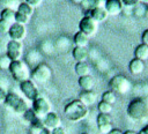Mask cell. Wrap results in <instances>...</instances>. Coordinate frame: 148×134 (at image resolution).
<instances>
[{"label":"cell","mask_w":148,"mask_h":134,"mask_svg":"<svg viewBox=\"0 0 148 134\" xmlns=\"http://www.w3.org/2000/svg\"><path fill=\"white\" fill-rule=\"evenodd\" d=\"M127 116L135 121H143L148 119V98H133L127 105Z\"/></svg>","instance_id":"6da1fadb"},{"label":"cell","mask_w":148,"mask_h":134,"mask_svg":"<svg viewBox=\"0 0 148 134\" xmlns=\"http://www.w3.org/2000/svg\"><path fill=\"white\" fill-rule=\"evenodd\" d=\"M64 113H65V117L69 120V121H73V122H77V121H81L83 120L88 113H89V110H88V106H86L79 98L77 99H73L71 102H68L65 107H64Z\"/></svg>","instance_id":"7a4b0ae2"},{"label":"cell","mask_w":148,"mask_h":134,"mask_svg":"<svg viewBox=\"0 0 148 134\" xmlns=\"http://www.w3.org/2000/svg\"><path fill=\"white\" fill-rule=\"evenodd\" d=\"M8 70L12 75V77L16 82H22V81L29 80L30 76H31V70L29 69L28 65L24 61H22L21 59L12 61Z\"/></svg>","instance_id":"3957f363"},{"label":"cell","mask_w":148,"mask_h":134,"mask_svg":"<svg viewBox=\"0 0 148 134\" xmlns=\"http://www.w3.org/2000/svg\"><path fill=\"white\" fill-rule=\"evenodd\" d=\"M109 87L110 90H112L116 94H121L125 95L131 90V82L130 80L124 76V75H114L113 77H111V80L109 81Z\"/></svg>","instance_id":"277c9868"},{"label":"cell","mask_w":148,"mask_h":134,"mask_svg":"<svg viewBox=\"0 0 148 134\" xmlns=\"http://www.w3.org/2000/svg\"><path fill=\"white\" fill-rule=\"evenodd\" d=\"M52 76V70L49 65L46 64H38L32 70H31V79L34 82L37 83H45L47 82Z\"/></svg>","instance_id":"5b68a950"},{"label":"cell","mask_w":148,"mask_h":134,"mask_svg":"<svg viewBox=\"0 0 148 134\" xmlns=\"http://www.w3.org/2000/svg\"><path fill=\"white\" fill-rule=\"evenodd\" d=\"M31 109L36 113L37 118L43 119L49 112H51V104L49 103V100L45 97L39 96V97H37L36 99L32 100Z\"/></svg>","instance_id":"8992f818"},{"label":"cell","mask_w":148,"mask_h":134,"mask_svg":"<svg viewBox=\"0 0 148 134\" xmlns=\"http://www.w3.org/2000/svg\"><path fill=\"white\" fill-rule=\"evenodd\" d=\"M97 29H98V23L95 20H92L89 15H84L79 22V30L86 34L88 37L94 36L97 32Z\"/></svg>","instance_id":"52a82bcc"},{"label":"cell","mask_w":148,"mask_h":134,"mask_svg":"<svg viewBox=\"0 0 148 134\" xmlns=\"http://www.w3.org/2000/svg\"><path fill=\"white\" fill-rule=\"evenodd\" d=\"M20 90L21 92L25 96V98H28L29 100H34L36 99L37 97H39V91L37 89V87L35 85L34 81L32 80H25V81H22L20 82Z\"/></svg>","instance_id":"ba28073f"},{"label":"cell","mask_w":148,"mask_h":134,"mask_svg":"<svg viewBox=\"0 0 148 134\" xmlns=\"http://www.w3.org/2000/svg\"><path fill=\"white\" fill-rule=\"evenodd\" d=\"M22 44L17 40H9L6 45V55L12 60H20L22 57Z\"/></svg>","instance_id":"9c48e42d"},{"label":"cell","mask_w":148,"mask_h":134,"mask_svg":"<svg viewBox=\"0 0 148 134\" xmlns=\"http://www.w3.org/2000/svg\"><path fill=\"white\" fill-rule=\"evenodd\" d=\"M97 122V128L101 134H108L113 127H112V119L110 114L105 113H99L96 118Z\"/></svg>","instance_id":"30bf717a"},{"label":"cell","mask_w":148,"mask_h":134,"mask_svg":"<svg viewBox=\"0 0 148 134\" xmlns=\"http://www.w3.org/2000/svg\"><path fill=\"white\" fill-rule=\"evenodd\" d=\"M9 36V38L12 40H17V42H21L25 38V35H27V29H25V25H22V24H18V23H13L9 28V31L7 34Z\"/></svg>","instance_id":"8fae6325"},{"label":"cell","mask_w":148,"mask_h":134,"mask_svg":"<svg viewBox=\"0 0 148 134\" xmlns=\"http://www.w3.org/2000/svg\"><path fill=\"white\" fill-rule=\"evenodd\" d=\"M42 120H43L44 127L47 128V129H50V131H52V129L61 126V119H60L59 114L56 113V112H53V111L49 112Z\"/></svg>","instance_id":"7c38bea8"},{"label":"cell","mask_w":148,"mask_h":134,"mask_svg":"<svg viewBox=\"0 0 148 134\" xmlns=\"http://www.w3.org/2000/svg\"><path fill=\"white\" fill-rule=\"evenodd\" d=\"M104 8H105L108 15L117 16L123 12L124 5H123L121 0H105Z\"/></svg>","instance_id":"4fadbf2b"},{"label":"cell","mask_w":148,"mask_h":134,"mask_svg":"<svg viewBox=\"0 0 148 134\" xmlns=\"http://www.w3.org/2000/svg\"><path fill=\"white\" fill-rule=\"evenodd\" d=\"M86 15H89V16H90L92 20H95L97 23L104 22V21L108 18V16H109L104 7H96V8H92V9H90V10H88Z\"/></svg>","instance_id":"5bb4252c"},{"label":"cell","mask_w":148,"mask_h":134,"mask_svg":"<svg viewBox=\"0 0 148 134\" xmlns=\"http://www.w3.org/2000/svg\"><path fill=\"white\" fill-rule=\"evenodd\" d=\"M88 49L87 47H81V46H74L72 50V57L76 62H82L86 61L88 58Z\"/></svg>","instance_id":"9a60e30c"},{"label":"cell","mask_w":148,"mask_h":134,"mask_svg":"<svg viewBox=\"0 0 148 134\" xmlns=\"http://www.w3.org/2000/svg\"><path fill=\"white\" fill-rule=\"evenodd\" d=\"M79 99L86 105V106H90L92 104L96 103L97 100V95L95 91L92 90H88V91H82L79 95Z\"/></svg>","instance_id":"2e32d148"},{"label":"cell","mask_w":148,"mask_h":134,"mask_svg":"<svg viewBox=\"0 0 148 134\" xmlns=\"http://www.w3.org/2000/svg\"><path fill=\"white\" fill-rule=\"evenodd\" d=\"M77 83H79V87L82 89V91H88V90H92L95 85V80L91 75H84L79 77Z\"/></svg>","instance_id":"e0dca14e"},{"label":"cell","mask_w":148,"mask_h":134,"mask_svg":"<svg viewBox=\"0 0 148 134\" xmlns=\"http://www.w3.org/2000/svg\"><path fill=\"white\" fill-rule=\"evenodd\" d=\"M145 61H142V60H140V59H138V58H133L131 61H130V64H128V69H130V72L132 73V74H134V75H138V74H141L142 72H143V69H145V64H143Z\"/></svg>","instance_id":"ac0fdd59"},{"label":"cell","mask_w":148,"mask_h":134,"mask_svg":"<svg viewBox=\"0 0 148 134\" xmlns=\"http://www.w3.org/2000/svg\"><path fill=\"white\" fill-rule=\"evenodd\" d=\"M73 42L75 44V46H81V47H87V45L89 44V37L83 34L82 31H76L73 36Z\"/></svg>","instance_id":"d6986e66"},{"label":"cell","mask_w":148,"mask_h":134,"mask_svg":"<svg viewBox=\"0 0 148 134\" xmlns=\"http://www.w3.org/2000/svg\"><path fill=\"white\" fill-rule=\"evenodd\" d=\"M20 99H21V97H20L17 94H15V92H13V91H9V92H7V95H6V98H5L3 104H5L8 109H12V110H13V107L18 103Z\"/></svg>","instance_id":"ffe728a7"},{"label":"cell","mask_w":148,"mask_h":134,"mask_svg":"<svg viewBox=\"0 0 148 134\" xmlns=\"http://www.w3.org/2000/svg\"><path fill=\"white\" fill-rule=\"evenodd\" d=\"M134 58H138L142 61H146L148 59V45L140 44L134 50Z\"/></svg>","instance_id":"44dd1931"},{"label":"cell","mask_w":148,"mask_h":134,"mask_svg":"<svg viewBox=\"0 0 148 134\" xmlns=\"http://www.w3.org/2000/svg\"><path fill=\"white\" fill-rule=\"evenodd\" d=\"M74 70L79 75V77L80 76H84V75H90V66L86 61L76 62L75 66H74Z\"/></svg>","instance_id":"7402d4cb"},{"label":"cell","mask_w":148,"mask_h":134,"mask_svg":"<svg viewBox=\"0 0 148 134\" xmlns=\"http://www.w3.org/2000/svg\"><path fill=\"white\" fill-rule=\"evenodd\" d=\"M15 13L16 10L15 9H12V8H3L0 13V18L7 21L8 23L13 24L15 23Z\"/></svg>","instance_id":"603a6c76"},{"label":"cell","mask_w":148,"mask_h":134,"mask_svg":"<svg viewBox=\"0 0 148 134\" xmlns=\"http://www.w3.org/2000/svg\"><path fill=\"white\" fill-rule=\"evenodd\" d=\"M104 5H105V0H83L81 3V6L87 12L96 7H104Z\"/></svg>","instance_id":"cb8c5ba5"},{"label":"cell","mask_w":148,"mask_h":134,"mask_svg":"<svg viewBox=\"0 0 148 134\" xmlns=\"http://www.w3.org/2000/svg\"><path fill=\"white\" fill-rule=\"evenodd\" d=\"M16 12H18L28 17H31V15L34 14V7H31L30 5H28L27 2L23 1V2H20V5L16 8Z\"/></svg>","instance_id":"d4e9b609"},{"label":"cell","mask_w":148,"mask_h":134,"mask_svg":"<svg viewBox=\"0 0 148 134\" xmlns=\"http://www.w3.org/2000/svg\"><path fill=\"white\" fill-rule=\"evenodd\" d=\"M30 134H40L42 129L44 128V125H43V120L39 119V118H36L30 125Z\"/></svg>","instance_id":"484cf974"},{"label":"cell","mask_w":148,"mask_h":134,"mask_svg":"<svg viewBox=\"0 0 148 134\" xmlns=\"http://www.w3.org/2000/svg\"><path fill=\"white\" fill-rule=\"evenodd\" d=\"M28 109H29V107H28L27 102H25L23 98H21V99L18 100V103L13 107V112L16 113V114H18V116H22Z\"/></svg>","instance_id":"4316f807"},{"label":"cell","mask_w":148,"mask_h":134,"mask_svg":"<svg viewBox=\"0 0 148 134\" xmlns=\"http://www.w3.org/2000/svg\"><path fill=\"white\" fill-rule=\"evenodd\" d=\"M102 100L105 102V103H109L111 105H113L117 100V96H116V92H113L112 90H108V91H104L102 94Z\"/></svg>","instance_id":"83f0119b"},{"label":"cell","mask_w":148,"mask_h":134,"mask_svg":"<svg viewBox=\"0 0 148 134\" xmlns=\"http://www.w3.org/2000/svg\"><path fill=\"white\" fill-rule=\"evenodd\" d=\"M97 110L99 111V113H105V114H110L112 112V105L109 103H105L103 100H101L97 104Z\"/></svg>","instance_id":"f1b7e54d"},{"label":"cell","mask_w":148,"mask_h":134,"mask_svg":"<svg viewBox=\"0 0 148 134\" xmlns=\"http://www.w3.org/2000/svg\"><path fill=\"white\" fill-rule=\"evenodd\" d=\"M36 118H37V116H36V113L34 112L32 109H28V110L22 114V119H23L28 125H30Z\"/></svg>","instance_id":"f546056e"},{"label":"cell","mask_w":148,"mask_h":134,"mask_svg":"<svg viewBox=\"0 0 148 134\" xmlns=\"http://www.w3.org/2000/svg\"><path fill=\"white\" fill-rule=\"evenodd\" d=\"M146 7L142 5V3H138V5H135L134 6V8H133V14H134V16H136V17H142L145 14H146Z\"/></svg>","instance_id":"4dcf8cb0"},{"label":"cell","mask_w":148,"mask_h":134,"mask_svg":"<svg viewBox=\"0 0 148 134\" xmlns=\"http://www.w3.org/2000/svg\"><path fill=\"white\" fill-rule=\"evenodd\" d=\"M29 20H30V17H28V16H25V15H23V14L18 13V12H16V13H15V23H18V24L25 25V24L29 22Z\"/></svg>","instance_id":"1f68e13d"},{"label":"cell","mask_w":148,"mask_h":134,"mask_svg":"<svg viewBox=\"0 0 148 134\" xmlns=\"http://www.w3.org/2000/svg\"><path fill=\"white\" fill-rule=\"evenodd\" d=\"M10 62H12V60L7 55H1L0 57V69H3V70L9 69Z\"/></svg>","instance_id":"d6a6232c"},{"label":"cell","mask_w":148,"mask_h":134,"mask_svg":"<svg viewBox=\"0 0 148 134\" xmlns=\"http://www.w3.org/2000/svg\"><path fill=\"white\" fill-rule=\"evenodd\" d=\"M0 2L5 6V8H17V6L20 5L18 0H0Z\"/></svg>","instance_id":"836d02e7"},{"label":"cell","mask_w":148,"mask_h":134,"mask_svg":"<svg viewBox=\"0 0 148 134\" xmlns=\"http://www.w3.org/2000/svg\"><path fill=\"white\" fill-rule=\"evenodd\" d=\"M10 25H12L10 23H8L7 21L0 18V34H1V35H3V34H8Z\"/></svg>","instance_id":"e575fe53"},{"label":"cell","mask_w":148,"mask_h":134,"mask_svg":"<svg viewBox=\"0 0 148 134\" xmlns=\"http://www.w3.org/2000/svg\"><path fill=\"white\" fill-rule=\"evenodd\" d=\"M121 2L126 7H134L135 5H138L140 2V0H121Z\"/></svg>","instance_id":"d590c367"},{"label":"cell","mask_w":148,"mask_h":134,"mask_svg":"<svg viewBox=\"0 0 148 134\" xmlns=\"http://www.w3.org/2000/svg\"><path fill=\"white\" fill-rule=\"evenodd\" d=\"M43 0H24V2H27L28 5H30L31 7H38L40 3H42Z\"/></svg>","instance_id":"8d00e7d4"},{"label":"cell","mask_w":148,"mask_h":134,"mask_svg":"<svg viewBox=\"0 0 148 134\" xmlns=\"http://www.w3.org/2000/svg\"><path fill=\"white\" fill-rule=\"evenodd\" d=\"M51 134H67V133H66V131H65V128H64V127L59 126V127H57V128L52 129V131H51Z\"/></svg>","instance_id":"74e56055"},{"label":"cell","mask_w":148,"mask_h":134,"mask_svg":"<svg viewBox=\"0 0 148 134\" xmlns=\"http://www.w3.org/2000/svg\"><path fill=\"white\" fill-rule=\"evenodd\" d=\"M141 39H142V44H146V45H148V29H147V30H145V31L142 32Z\"/></svg>","instance_id":"f35d334b"},{"label":"cell","mask_w":148,"mask_h":134,"mask_svg":"<svg viewBox=\"0 0 148 134\" xmlns=\"http://www.w3.org/2000/svg\"><path fill=\"white\" fill-rule=\"evenodd\" d=\"M6 95H7V91H6V90H5V89H3L2 87H0V104L5 102Z\"/></svg>","instance_id":"ab89813d"},{"label":"cell","mask_w":148,"mask_h":134,"mask_svg":"<svg viewBox=\"0 0 148 134\" xmlns=\"http://www.w3.org/2000/svg\"><path fill=\"white\" fill-rule=\"evenodd\" d=\"M108 134H123V132L120 129H118V128H112Z\"/></svg>","instance_id":"60d3db41"},{"label":"cell","mask_w":148,"mask_h":134,"mask_svg":"<svg viewBox=\"0 0 148 134\" xmlns=\"http://www.w3.org/2000/svg\"><path fill=\"white\" fill-rule=\"evenodd\" d=\"M138 134H148V125H146V126H145Z\"/></svg>","instance_id":"b9f144b4"},{"label":"cell","mask_w":148,"mask_h":134,"mask_svg":"<svg viewBox=\"0 0 148 134\" xmlns=\"http://www.w3.org/2000/svg\"><path fill=\"white\" fill-rule=\"evenodd\" d=\"M123 134H138L136 132H134V131H131V129H128V131H125V132H123Z\"/></svg>","instance_id":"7bdbcfd3"},{"label":"cell","mask_w":148,"mask_h":134,"mask_svg":"<svg viewBox=\"0 0 148 134\" xmlns=\"http://www.w3.org/2000/svg\"><path fill=\"white\" fill-rule=\"evenodd\" d=\"M82 1H83V0H71V2L75 3V5H81V3H82Z\"/></svg>","instance_id":"ee69618b"},{"label":"cell","mask_w":148,"mask_h":134,"mask_svg":"<svg viewBox=\"0 0 148 134\" xmlns=\"http://www.w3.org/2000/svg\"><path fill=\"white\" fill-rule=\"evenodd\" d=\"M145 16H146V17H147V18H148V8H147V9H146V14H145Z\"/></svg>","instance_id":"f6af8a7d"},{"label":"cell","mask_w":148,"mask_h":134,"mask_svg":"<svg viewBox=\"0 0 148 134\" xmlns=\"http://www.w3.org/2000/svg\"><path fill=\"white\" fill-rule=\"evenodd\" d=\"M81 134H91V133H88V132H83V133H81Z\"/></svg>","instance_id":"bcb514c9"},{"label":"cell","mask_w":148,"mask_h":134,"mask_svg":"<svg viewBox=\"0 0 148 134\" xmlns=\"http://www.w3.org/2000/svg\"><path fill=\"white\" fill-rule=\"evenodd\" d=\"M140 1H143V2H146V3H148V0H140Z\"/></svg>","instance_id":"7dc6e473"},{"label":"cell","mask_w":148,"mask_h":134,"mask_svg":"<svg viewBox=\"0 0 148 134\" xmlns=\"http://www.w3.org/2000/svg\"><path fill=\"white\" fill-rule=\"evenodd\" d=\"M1 37H2V35H1V34H0V40H1Z\"/></svg>","instance_id":"c3c4849f"}]
</instances>
